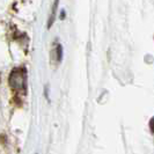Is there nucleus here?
<instances>
[{"label":"nucleus","instance_id":"3","mask_svg":"<svg viewBox=\"0 0 154 154\" xmlns=\"http://www.w3.org/2000/svg\"><path fill=\"white\" fill-rule=\"evenodd\" d=\"M56 51H57V62H60L63 57V50H62V45L58 44L57 48H56Z\"/></svg>","mask_w":154,"mask_h":154},{"label":"nucleus","instance_id":"1","mask_svg":"<svg viewBox=\"0 0 154 154\" xmlns=\"http://www.w3.org/2000/svg\"><path fill=\"white\" fill-rule=\"evenodd\" d=\"M26 71L23 69H15L9 75V86L13 91L19 93L26 92L27 81H26Z\"/></svg>","mask_w":154,"mask_h":154},{"label":"nucleus","instance_id":"2","mask_svg":"<svg viewBox=\"0 0 154 154\" xmlns=\"http://www.w3.org/2000/svg\"><path fill=\"white\" fill-rule=\"evenodd\" d=\"M58 2H59V0H54V6H52V13H51V15H50V20H49V23H48V27H49V28L52 26L54 19H56V12H57V6H58Z\"/></svg>","mask_w":154,"mask_h":154},{"label":"nucleus","instance_id":"4","mask_svg":"<svg viewBox=\"0 0 154 154\" xmlns=\"http://www.w3.org/2000/svg\"><path fill=\"white\" fill-rule=\"evenodd\" d=\"M149 128H151V131L154 133V117H152V119L149 121Z\"/></svg>","mask_w":154,"mask_h":154}]
</instances>
